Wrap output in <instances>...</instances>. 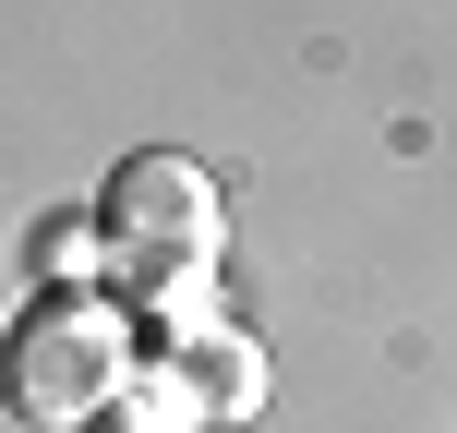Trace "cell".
<instances>
[{
	"label": "cell",
	"instance_id": "cell-1",
	"mask_svg": "<svg viewBox=\"0 0 457 433\" xmlns=\"http://www.w3.org/2000/svg\"><path fill=\"white\" fill-rule=\"evenodd\" d=\"M133 373H145V349H133V313L109 289H37L12 313V397H24V421H48V433L109 421Z\"/></svg>",
	"mask_w": 457,
	"mask_h": 433
},
{
	"label": "cell",
	"instance_id": "cell-2",
	"mask_svg": "<svg viewBox=\"0 0 457 433\" xmlns=\"http://www.w3.org/2000/svg\"><path fill=\"white\" fill-rule=\"evenodd\" d=\"M96 229H109L120 277H217L228 253V193L205 157H181V145H145V157L109 169V193H96Z\"/></svg>",
	"mask_w": 457,
	"mask_h": 433
},
{
	"label": "cell",
	"instance_id": "cell-3",
	"mask_svg": "<svg viewBox=\"0 0 457 433\" xmlns=\"http://www.w3.org/2000/svg\"><path fill=\"white\" fill-rule=\"evenodd\" d=\"M169 362L193 373V397H205V421H253V410H265V349H253L241 325H217V337L169 349Z\"/></svg>",
	"mask_w": 457,
	"mask_h": 433
},
{
	"label": "cell",
	"instance_id": "cell-4",
	"mask_svg": "<svg viewBox=\"0 0 457 433\" xmlns=\"http://www.w3.org/2000/svg\"><path fill=\"white\" fill-rule=\"evenodd\" d=\"M109 433H217V421H205V397H193V373H181V362H145L133 386H120Z\"/></svg>",
	"mask_w": 457,
	"mask_h": 433
},
{
	"label": "cell",
	"instance_id": "cell-5",
	"mask_svg": "<svg viewBox=\"0 0 457 433\" xmlns=\"http://www.w3.org/2000/svg\"><path fill=\"white\" fill-rule=\"evenodd\" d=\"M37 277H48V289H96V277H120V253H109L96 217H48L37 229Z\"/></svg>",
	"mask_w": 457,
	"mask_h": 433
},
{
	"label": "cell",
	"instance_id": "cell-6",
	"mask_svg": "<svg viewBox=\"0 0 457 433\" xmlns=\"http://www.w3.org/2000/svg\"><path fill=\"white\" fill-rule=\"evenodd\" d=\"M133 325H157L169 349L217 337V277H145V289H133Z\"/></svg>",
	"mask_w": 457,
	"mask_h": 433
}]
</instances>
